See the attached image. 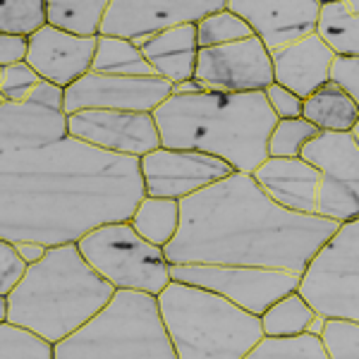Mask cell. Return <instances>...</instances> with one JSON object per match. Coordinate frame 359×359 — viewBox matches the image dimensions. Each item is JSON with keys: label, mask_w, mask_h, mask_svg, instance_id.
<instances>
[{"label": "cell", "mask_w": 359, "mask_h": 359, "mask_svg": "<svg viewBox=\"0 0 359 359\" xmlns=\"http://www.w3.org/2000/svg\"><path fill=\"white\" fill-rule=\"evenodd\" d=\"M0 240L79 242L106 223L130 221L147 196L142 158L69 135L65 108L0 101Z\"/></svg>", "instance_id": "obj_1"}, {"label": "cell", "mask_w": 359, "mask_h": 359, "mask_svg": "<svg viewBox=\"0 0 359 359\" xmlns=\"http://www.w3.org/2000/svg\"><path fill=\"white\" fill-rule=\"evenodd\" d=\"M180 230L165 245L170 264L269 266L304 273L340 228L333 218L280 206L252 172L237 170L180 199Z\"/></svg>", "instance_id": "obj_2"}, {"label": "cell", "mask_w": 359, "mask_h": 359, "mask_svg": "<svg viewBox=\"0 0 359 359\" xmlns=\"http://www.w3.org/2000/svg\"><path fill=\"white\" fill-rule=\"evenodd\" d=\"M161 142L228 161L237 172H254L269 158V137L278 115L264 91L172 94L154 111Z\"/></svg>", "instance_id": "obj_3"}, {"label": "cell", "mask_w": 359, "mask_h": 359, "mask_svg": "<svg viewBox=\"0 0 359 359\" xmlns=\"http://www.w3.org/2000/svg\"><path fill=\"white\" fill-rule=\"evenodd\" d=\"M118 287L86 262L77 242L48 247L43 259L29 264L27 276L10 297L13 323L60 343L98 314Z\"/></svg>", "instance_id": "obj_4"}, {"label": "cell", "mask_w": 359, "mask_h": 359, "mask_svg": "<svg viewBox=\"0 0 359 359\" xmlns=\"http://www.w3.org/2000/svg\"><path fill=\"white\" fill-rule=\"evenodd\" d=\"M158 302L180 359H245L264 335L262 316L206 287L170 280Z\"/></svg>", "instance_id": "obj_5"}, {"label": "cell", "mask_w": 359, "mask_h": 359, "mask_svg": "<svg viewBox=\"0 0 359 359\" xmlns=\"http://www.w3.org/2000/svg\"><path fill=\"white\" fill-rule=\"evenodd\" d=\"M57 359H172L158 294L118 287L111 302L55 345Z\"/></svg>", "instance_id": "obj_6"}, {"label": "cell", "mask_w": 359, "mask_h": 359, "mask_svg": "<svg viewBox=\"0 0 359 359\" xmlns=\"http://www.w3.org/2000/svg\"><path fill=\"white\" fill-rule=\"evenodd\" d=\"M82 254L115 287L161 294L170 278L165 247L142 237L130 221L106 223L77 242Z\"/></svg>", "instance_id": "obj_7"}, {"label": "cell", "mask_w": 359, "mask_h": 359, "mask_svg": "<svg viewBox=\"0 0 359 359\" xmlns=\"http://www.w3.org/2000/svg\"><path fill=\"white\" fill-rule=\"evenodd\" d=\"M297 290L316 314L359 321V218L340 223L304 269Z\"/></svg>", "instance_id": "obj_8"}, {"label": "cell", "mask_w": 359, "mask_h": 359, "mask_svg": "<svg viewBox=\"0 0 359 359\" xmlns=\"http://www.w3.org/2000/svg\"><path fill=\"white\" fill-rule=\"evenodd\" d=\"M170 278L213 290L242 309L262 316L271 304L299 287L302 273L269 266L237 264H170Z\"/></svg>", "instance_id": "obj_9"}, {"label": "cell", "mask_w": 359, "mask_h": 359, "mask_svg": "<svg viewBox=\"0 0 359 359\" xmlns=\"http://www.w3.org/2000/svg\"><path fill=\"white\" fill-rule=\"evenodd\" d=\"M302 158L321 170L318 216L338 223L359 218V144L352 132H318Z\"/></svg>", "instance_id": "obj_10"}, {"label": "cell", "mask_w": 359, "mask_h": 359, "mask_svg": "<svg viewBox=\"0 0 359 359\" xmlns=\"http://www.w3.org/2000/svg\"><path fill=\"white\" fill-rule=\"evenodd\" d=\"M170 96L172 82L158 74L130 77V74H103L91 69L65 89V113L72 115L86 108L154 113Z\"/></svg>", "instance_id": "obj_11"}, {"label": "cell", "mask_w": 359, "mask_h": 359, "mask_svg": "<svg viewBox=\"0 0 359 359\" xmlns=\"http://www.w3.org/2000/svg\"><path fill=\"white\" fill-rule=\"evenodd\" d=\"M235 168L213 154L194 149L158 147L156 151L142 156V175L147 194L184 199L208 184L228 177Z\"/></svg>", "instance_id": "obj_12"}, {"label": "cell", "mask_w": 359, "mask_h": 359, "mask_svg": "<svg viewBox=\"0 0 359 359\" xmlns=\"http://www.w3.org/2000/svg\"><path fill=\"white\" fill-rule=\"evenodd\" d=\"M194 77L216 91H264L276 82L273 57L259 36L201 48Z\"/></svg>", "instance_id": "obj_13"}, {"label": "cell", "mask_w": 359, "mask_h": 359, "mask_svg": "<svg viewBox=\"0 0 359 359\" xmlns=\"http://www.w3.org/2000/svg\"><path fill=\"white\" fill-rule=\"evenodd\" d=\"M67 125L69 135L94 144L103 151L142 158L163 147L154 113L86 108V111L67 115Z\"/></svg>", "instance_id": "obj_14"}, {"label": "cell", "mask_w": 359, "mask_h": 359, "mask_svg": "<svg viewBox=\"0 0 359 359\" xmlns=\"http://www.w3.org/2000/svg\"><path fill=\"white\" fill-rule=\"evenodd\" d=\"M223 8H228V0H113L101 34L137 41L187 22L196 25Z\"/></svg>", "instance_id": "obj_15"}, {"label": "cell", "mask_w": 359, "mask_h": 359, "mask_svg": "<svg viewBox=\"0 0 359 359\" xmlns=\"http://www.w3.org/2000/svg\"><path fill=\"white\" fill-rule=\"evenodd\" d=\"M228 10L240 15L273 53L318 32L321 0H228Z\"/></svg>", "instance_id": "obj_16"}, {"label": "cell", "mask_w": 359, "mask_h": 359, "mask_svg": "<svg viewBox=\"0 0 359 359\" xmlns=\"http://www.w3.org/2000/svg\"><path fill=\"white\" fill-rule=\"evenodd\" d=\"M98 36H82L53 25H46L29 36L27 62L62 89L74 84L79 77L91 72L96 57Z\"/></svg>", "instance_id": "obj_17"}, {"label": "cell", "mask_w": 359, "mask_h": 359, "mask_svg": "<svg viewBox=\"0 0 359 359\" xmlns=\"http://www.w3.org/2000/svg\"><path fill=\"white\" fill-rule=\"evenodd\" d=\"M276 82L287 86L297 96H311L316 89L331 82V67L338 53L318 32L292 41L271 53Z\"/></svg>", "instance_id": "obj_18"}, {"label": "cell", "mask_w": 359, "mask_h": 359, "mask_svg": "<svg viewBox=\"0 0 359 359\" xmlns=\"http://www.w3.org/2000/svg\"><path fill=\"white\" fill-rule=\"evenodd\" d=\"M252 175L280 206L299 213H316L321 170L302 156H269Z\"/></svg>", "instance_id": "obj_19"}, {"label": "cell", "mask_w": 359, "mask_h": 359, "mask_svg": "<svg viewBox=\"0 0 359 359\" xmlns=\"http://www.w3.org/2000/svg\"><path fill=\"white\" fill-rule=\"evenodd\" d=\"M139 48H142L144 57L151 62L156 74L165 77L172 84L194 77L196 57H199L201 50L194 22L163 29V32L149 36Z\"/></svg>", "instance_id": "obj_20"}, {"label": "cell", "mask_w": 359, "mask_h": 359, "mask_svg": "<svg viewBox=\"0 0 359 359\" xmlns=\"http://www.w3.org/2000/svg\"><path fill=\"white\" fill-rule=\"evenodd\" d=\"M302 118L314 123L321 132H352L359 120V106L338 84L328 82L304 98Z\"/></svg>", "instance_id": "obj_21"}, {"label": "cell", "mask_w": 359, "mask_h": 359, "mask_svg": "<svg viewBox=\"0 0 359 359\" xmlns=\"http://www.w3.org/2000/svg\"><path fill=\"white\" fill-rule=\"evenodd\" d=\"M180 221H182V208H180L177 199L151 194L144 196L142 204L137 206L135 216L130 218L132 228L158 247H165L177 235Z\"/></svg>", "instance_id": "obj_22"}, {"label": "cell", "mask_w": 359, "mask_h": 359, "mask_svg": "<svg viewBox=\"0 0 359 359\" xmlns=\"http://www.w3.org/2000/svg\"><path fill=\"white\" fill-rule=\"evenodd\" d=\"M113 0H46L48 25L82 36H98Z\"/></svg>", "instance_id": "obj_23"}, {"label": "cell", "mask_w": 359, "mask_h": 359, "mask_svg": "<svg viewBox=\"0 0 359 359\" xmlns=\"http://www.w3.org/2000/svg\"><path fill=\"white\" fill-rule=\"evenodd\" d=\"M91 69L103 74H130V77L156 74L151 62L144 57L142 48L135 41L123 36H108V34H98L96 57Z\"/></svg>", "instance_id": "obj_24"}, {"label": "cell", "mask_w": 359, "mask_h": 359, "mask_svg": "<svg viewBox=\"0 0 359 359\" xmlns=\"http://www.w3.org/2000/svg\"><path fill=\"white\" fill-rule=\"evenodd\" d=\"M318 34L326 39L338 55L359 57V15L347 13L343 0L321 3Z\"/></svg>", "instance_id": "obj_25"}, {"label": "cell", "mask_w": 359, "mask_h": 359, "mask_svg": "<svg viewBox=\"0 0 359 359\" xmlns=\"http://www.w3.org/2000/svg\"><path fill=\"white\" fill-rule=\"evenodd\" d=\"M249 359H328L321 335L309 331L294 335H262Z\"/></svg>", "instance_id": "obj_26"}, {"label": "cell", "mask_w": 359, "mask_h": 359, "mask_svg": "<svg viewBox=\"0 0 359 359\" xmlns=\"http://www.w3.org/2000/svg\"><path fill=\"white\" fill-rule=\"evenodd\" d=\"M316 316L314 306L302 297L299 290L280 297L262 314L264 335H294L309 328L311 318Z\"/></svg>", "instance_id": "obj_27"}, {"label": "cell", "mask_w": 359, "mask_h": 359, "mask_svg": "<svg viewBox=\"0 0 359 359\" xmlns=\"http://www.w3.org/2000/svg\"><path fill=\"white\" fill-rule=\"evenodd\" d=\"M0 357L3 359H53L55 343L46 335L22 326V323H0Z\"/></svg>", "instance_id": "obj_28"}, {"label": "cell", "mask_w": 359, "mask_h": 359, "mask_svg": "<svg viewBox=\"0 0 359 359\" xmlns=\"http://www.w3.org/2000/svg\"><path fill=\"white\" fill-rule=\"evenodd\" d=\"M249 36H254L252 27L228 8L206 15L204 20L196 22L199 48H216V46L233 43V41H240V39H249Z\"/></svg>", "instance_id": "obj_29"}, {"label": "cell", "mask_w": 359, "mask_h": 359, "mask_svg": "<svg viewBox=\"0 0 359 359\" xmlns=\"http://www.w3.org/2000/svg\"><path fill=\"white\" fill-rule=\"evenodd\" d=\"M318 127L306 118H280L269 137V156H302L306 142L318 135Z\"/></svg>", "instance_id": "obj_30"}, {"label": "cell", "mask_w": 359, "mask_h": 359, "mask_svg": "<svg viewBox=\"0 0 359 359\" xmlns=\"http://www.w3.org/2000/svg\"><path fill=\"white\" fill-rule=\"evenodd\" d=\"M46 25H48L46 0H3V8H0V32L32 36L36 29Z\"/></svg>", "instance_id": "obj_31"}, {"label": "cell", "mask_w": 359, "mask_h": 359, "mask_svg": "<svg viewBox=\"0 0 359 359\" xmlns=\"http://www.w3.org/2000/svg\"><path fill=\"white\" fill-rule=\"evenodd\" d=\"M321 338L328 359H359V321L355 318H326Z\"/></svg>", "instance_id": "obj_32"}, {"label": "cell", "mask_w": 359, "mask_h": 359, "mask_svg": "<svg viewBox=\"0 0 359 359\" xmlns=\"http://www.w3.org/2000/svg\"><path fill=\"white\" fill-rule=\"evenodd\" d=\"M41 79V74L27 60L0 67V101H27V96Z\"/></svg>", "instance_id": "obj_33"}, {"label": "cell", "mask_w": 359, "mask_h": 359, "mask_svg": "<svg viewBox=\"0 0 359 359\" xmlns=\"http://www.w3.org/2000/svg\"><path fill=\"white\" fill-rule=\"evenodd\" d=\"M29 262L20 254L15 242L0 240V294H10L27 276Z\"/></svg>", "instance_id": "obj_34"}, {"label": "cell", "mask_w": 359, "mask_h": 359, "mask_svg": "<svg viewBox=\"0 0 359 359\" xmlns=\"http://www.w3.org/2000/svg\"><path fill=\"white\" fill-rule=\"evenodd\" d=\"M266 98H269V106L273 108V113L280 118H302V108H304V98L297 96L294 91H290L283 84H269L264 89Z\"/></svg>", "instance_id": "obj_35"}, {"label": "cell", "mask_w": 359, "mask_h": 359, "mask_svg": "<svg viewBox=\"0 0 359 359\" xmlns=\"http://www.w3.org/2000/svg\"><path fill=\"white\" fill-rule=\"evenodd\" d=\"M331 82H335L359 106V57L338 55L331 67Z\"/></svg>", "instance_id": "obj_36"}, {"label": "cell", "mask_w": 359, "mask_h": 359, "mask_svg": "<svg viewBox=\"0 0 359 359\" xmlns=\"http://www.w3.org/2000/svg\"><path fill=\"white\" fill-rule=\"evenodd\" d=\"M29 57V36L27 34H0V67L25 62Z\"/></svg>", "instance_id": "obj_37"}, {"label": "cell", "mask_w": 359, "mask_h": 359, "mask_svg": "<svg viewBox=\"0 0 359 359\" xmlns=\"http://www.w3.org/2000/svg\"><path fill=\"white\" fill-rule=\"evenodd\" d=\"M17 249H20V254L27 259L29 264L39 262V259H43V254L48 252V247L41 245V242H15Z\"/></svg>", "instance_id": "obj_38"}, {"label": "cell", "mask_w": 359, "mask_h": 359, "mask_svg": "<svg viewBox=\"0 0 359 359\" xmlns=\"http://www.w3.org/2000/svg\"><path fill=\"white\" fill-rule=\"evenodd\" d=\"M199 91H206V84L199 82L196 77H189L180 84H172V94H199Z\"/></svg>", "instance_id": "obj_39"}, {"label": "cell", "mask_w": 359, "mask_h": 359, "mask_svg": "<svg viewBox=\"0 0 359 359\" xmlns=\"http://www.w3.org/2000/svg\"><path fill=\"white\" fill-rule=\"evenodd\" d=\"M323 326H326V316L316 314L314 318H311V323H309V328H306V331L314 333V335H321L323 333Z\"/></svg>", "instance_id": "obj_40"}, {"label": "cell", "mask_w": 359, "mask_h": 359, "mask_svg": "<svg viewBox=\"0 0 359 359\" xmlns=\"http://www.w3.org/2000/svg\"><path fill=\"white\" fill-rule=\"evenodd\" d=\"M343 5L350 15H359V0H343Z\"/></svg>", "instance_id": "obj_41"}, {"label": "cell", "mask_w": 359, "mask_h": 359, "mask_svg": "<svg viewBox=\"0 0 359 359\" xmlns=\"http://www.w3.org/2000/svg\"><path fill=\"white\" fill-rule=\"evenodd\" d=\"M352 137H355V139H357V144H359V120H357V125L352 127Z\"/></svg>", "instance_id": "obj_42"}, {"label": "cell", "mask_w": 359, "mask_h": 359, "mask_svg": "<svg viewBox=\"0 0 359 359\" xmlns=\"http://www.w3.org/2000/svg\"><path fill=\"white\" fill-rule=\"evenodd\" d=\"M321 3H326V0H321Z\"/></svg>", "instance_id": "obj_43"}]
</instances>
